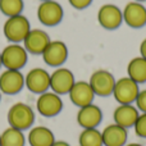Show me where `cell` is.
<instances>
[{"label": "cell", "instance_id": "cell-1", "mask_svg": "<svg viewBox=\"0 0 146 146\" xmlns=\"http://www.w3.org/2000/svg\"><path fill=\"white\" fill-rule=\"evenodd\" d=\"M7 119L9 127L26 131V129H30L35 122V111L28 104L19 101V103L13 104L9 108Z\"/></svg>", "mask_w": 146, "mask_h": 146}, {"label": "cell", "instance_id": "cell-2", "mask_svg": "<svg viewBox=\"0 0 146 146\" xmlns=\"http://www.w3.org/2000/svg\"><path fill=\"white\" fill-rule=\"evenodd\" d=\"M31 30L30 21L23 14L9 17L3 25V33L5 38L12 44L23 42L25 37Z\"/></svg>", "mask_w": 146, "mask_h": 146}, {"label": "cell", "instance_id": "cell-3", "mask_svg": "<svg viewBox=\"0 0 146 146\" xmlns=\"http://www.w3.org/2000/svg\"><path fill=\"white\" fill-rule=\"evenodd\" d=\"M1 63L5 69L21 71L27 64L28 53L21 44H12L5 46L1 51Z\"/></svg>", "mask_w": 146, "mask_h": 146}, {"label": "cell", "instance_id": "cell-4", "mask_svg": "<svg viewBox=\"0 0 146 146\" xmlns=\"http://www.w3.org/2000/svg\"><path fill=\"white\" fill-rule=\"evenodd\" d=\"M63 8L59 3L54 0L42 1L37 8V18L44 26L53 27L62 22L63 19Z\"/></svg>", "mask_w": 146, "mask_h": 146}, {"label": "cell", "instance_id": "cell-5", "mask_svg": "<svg viewBox=\"0 0 146 146\" xmlns=\"http://www.w3.org/2000/svg\"><path fill=\"white\" fill-rule=\"evenodd\" d=\"M36 108L37 111L44 117H51L58 115L63 109V101H62L60 96L58 94L53 92V91H46V92L41 94L38 96L37 101H36Z\"/></svg>", "mask_w": 146, "mask_h": 146}, {"label": "cell", "instance_id": "cell-6", "mask_svg": "<svg viewBox=\"0 0 146 146\" xmlns=\"http://www.w3.org/2000/svg\"><path fill=\"white\" fill-rule=\"evenodd\" d=\"M139 83L132 81L129 77H123L118 80L114 85L113 94L114 98L121 104H131L136 100L139 95Z\"/></svg>", "mask_w": 146, "mask_h": 146}, {"label": "cell", "instance_id": "cell-7", "mask_svg": "<svg viewBox=\"0 0 146 146\" xmlns=\"http://www.w3.org/2000/svg\"><path fill=\"white\" fill-rule=\"evenodd\" d=\"M25 87V76L21 71L5 69L0 73V91L5 95H17Z\"/></svg>", "mask_w": 146, "mask_h": 146}, {"label": "cell", "instance_id": "cell-8", "mask_svg": "<svg viewBox=\"0 0 146 146\" xmlns=\"http://www.w3.org/2000/svg\"><path fill=\"white\" fill-rule=\"evenodd\" d=\"M25 86L31 92L41 95L50 88V74L42 68H33L25 77Z\"/></svg>", "mask_w": 146, "mask_h": 146}, {"label": "cell", "instance_id": "cell-9", "mask_svg": "<svg viewBox=\"0 0 146 146\" xmlns=\"http://www.w3.org/2000/svg\"><path fill=\"white\" fill-rule=\"evenodd\" d=\"M50 41V36L44 30L33 28V30H30V32L25 37L23 46L27 50V53L33 54V55H40L44 53Z\"/></svg>", "mask_w": 146, "mask_h": 146}, {"label": "cell", "instance_id": "cell-10", "mask_svg": "<svg viewBox=\"0 0 146 146\" xmlns=\"http://www.w3.org/2000/svg\"><path fill=\"white\" fill-rule=\"evenodd\" d=\"M41 55L48 66L60 67L68 58V48L63 41H50Z\"/></svg>", "mask_w": 146, "mask_h": 146}, {"label": "cell", "instance_id": "cell-11", "mask_svg": "<svg viewBox=\"0 0 146 146\" xmlns=\"http://www.w3.org/2000/svg\"><path fill=\"white\" fill-rule=\"evenodd\" d=\"M74 82V76L67 68H58L50 74V88L58 95L68 94Z\"/></svg>", "mask_w": 146, "mask_h": 146}, {"label": "cell", "instance_id": "cell-12", "mask_svg": "<svg viewBox=\"0 0 146 146\" xmlns=\"http://www.w3.org/2000/svg\"><path fill=\"white\" fill-rule=\"evenodd\" d=\"M115 85L113 74L108 71H96L92 73L90 78V86L92 88L94 94L99 96H108L113 94V88Z\"/></svg>", "mask_w": 146, "mask_h": 146}, {"label": "cell", "instance_id": "cell-13", "mask_svg": "<svg viewBox=\"0 0 146 146\" xmlns=\"http://www.w3.org/2000/svg\"><path fill=\"white\" fill-rule=\"evenodd\" d=\"M98 19L105 30H117L123 21V14L118 7L113 4H106L100 8L98 13Z\"/></svg>", "mask_w": 146, "mask_h": 146}, {"label": "cell", "instance_id": "cell-14", "mask_svg": "<svg viewBox=\"0 0 146 146\" xmlns=\"http://www.w3.org/2000/svg\"><path fill=\"white\" fill-rule=\"evenodd\" d=\"M122 14L123 21L132 28H141L146 25V8L137 1L128 3Z\"/></svg>", "mask_w": 146, "mask_h": 146}, {"label": "cell", "instance_id": "cell-15", "mask_svg": "<svg viewBox=\"0 0 146 146\" xmlns=\"http://www.w3.org/2000/svg\"><path fill=\"white\" fill-rule=\"evenodd\" d=\"M68 94H69V98H71V101L74 105L80 106V108L92 104L94 96H95L90 83L85 82V81L74 82V85L72 86L71 91Z\"/></svg>", "mask_w": 146, "mask_h": 146}, {"label": "cell", "instance_id": "cell-16", "mask_svg": "<svg viewBox=\"0 0 146 146\" xmlns=\"http://www.w3.org/2000/svg\"><path fill=\"white\" fill-rule=\"evenodd\" d=\"M103 114L99 106L90 104L80 108V111L77 113V122L83 128H96L99 123L101 122Z\"/></svg>", "mask_w": 146, "mask_h": 146}, {"label": "cell", "instance_id": "cell-17", "mask_svg": "<svg viewBox=\"0 0 146 146\" xmlns=\"http://www.w3.org/2000/svg\"><path fill=\"white\" fill-rule=\"evenodd\" d=\"M137 118H139L137 108L132 106L131 104H121V106H118L114 110L115 124L123 127V128H129V127L135 126Z\"/></svg>", "mask_w": 146, "mask_h": 146}, {"label": "cell", "instance_id": "cell-18", "mask_svg": "<svg viewBox=\"0 0 146 146\" xmlns=\"http://www.w3.org/2000/svg\"><path fill=\"white\" fill-rule=\"evenodd\" d=\"M103 144L105 146H123L127 141V129L118 124H110L101 133Z\"/></svg>", "mask_w": 146, "mask_h": 146}, {"label": "cell", "instance_id": "cell-19", "mask_svg": "<svg viewBox=\"0 0 146 146\" xmlns=\"http://www.w3.org/2000/svg\"><path fill=\"white\" fill-rule=\"evenodd\" d=\"M30 146H51L55 141L54 133L50 128L44 126H37L30 129L27 136Z\"/></svg>", "mask_w": 146, "mask_h": 146}, {"label": "cell", "instance_id": "cell-20", "mask_svg": "<svg viewBox=\"0 0 146 146\" xmlns=\"http://www.w3.org/2000/svg\"><path fill=\"white\" fill-rule=\"evenodd\" d=\"M1 146H25L26 137L23 131L13 127H8L0 133Z\"/></svg>", "mask_w": 146, "mask_h": 146}, {"label": "cell", "instance_id": "cell-21", "mask_svg": "<svg viewBox=\"0 0 146 146\" xmlns=\"http://www.w3.org/2000/svg\"><path fill=\"white\" fill-rule=\"evenodd\" d=\"M128 77L136 83L146 82V59L142 56L133 58L128 64Z\"/></svg>", "mask_w": 146, "mask_h": 146}, {"label": "cell", "instance_id": "cell-22", "mask_svg": "<svg viewBox=\"0 0 146 146\" xmlns=\"http://www.w3.org/2000/svg\"><path fill=\"white\" fill-rule=\"evenodd\" d=\"M101 132L96 128H86L80 135V146H103Z\"/></svg>", "mask_w": 146, "mask_h": 146}, {"label": "cell", "instance_id": "cell-23", "mask_svg": "<svg viewBox=\"0 0 146 146\" xmlns=\"http://www.w3.org/2000/svg\"><path fill=\"white\" fill-rule=\"evenodd\" d=\"M23 8V0H0V12L8 18L22 14Z\"/></svg>", "mask_w": 146, "mask_h": 146}, {"label": "cell", "instance_id": "cell-24", "mask_svg": "<svg viewBox=\"0 0 146 146\" xmlns=\"http://www.w3.org/2000/svg\"><path fill=\"white\" fill-rule=\"evenodd\" d=\"M135 131H136L137 136L146 139V113L139 115L136 123H135Z\"/></svg>", "mask_w": 146, "mask_h": 146}, {"label": "cell", "instance_id": "cell-25", "mask_svg": "<svg viewBox=\"0 0 146 146\" xmlns=\"http://www.w3.org/2000/svg\"><path fill=\"white\" fill-rule=\"evenodd\" d=\"M135 101H136V104H137V108H139L141 111L146 113V90L140 91Z\"/></svg>", "mask_w": 146, "mask_h": 146}, {"label": "cell", "instance_id": "cell-26", "mask_svg": "<svg viewBox=\"0 0 146 146\" xmlns=\"http://www.w3.org/2000/svg\"><path fill=\"white\" fill-rule=\"evenodd\" d=\"M68 1L76 9H85L92 3V0H68Z\"/></svg>", "mask_w": 146, "mask_h": 146}, {"label": "cell", "instance_id": "cell-27", "mask_svg": "<svg viewBox=\"0 0 146 146\" xmlns=\"http://www.w3.org/2000/svg\"><path fill=\"white\" fill-rule=\"evenodd\" d=\"M140 51H141L142 58L146 59V38L141 42V46H140Z\"/></svg>", "mask_w": 146, "mask_h": 146}, {"label": "cell", "instance_id": "cell-28", "mask_svg": "<svg viewBox=\"0 0 146 146\" xmlns=\"http://www.w3.org/2000/svg\"><path fill=\"white\" fill-rule=\"evenodd\" d=\"M51 146H71V145L66 141H54V144Z\"/></svg>", "mask_w": 146, "mask_h": 146}, {"label": "cell", "instance_id": "cell-29", "mask_svg": "<svg viewBox=\"0 0 146 146\" xmlns=\"http://www.w3.org/2000/svg\"><path fill=\"white\" fill-rule=\"evenodd\" d=\"M127 146H142V145H140V144H129V145H127Z\"/></svg>", "mask_w": 146, "mask_h": 146}, {"label": "cell", "instance_id": "cell-30", "mask_svg": "<svg viewBox=\"0 0 146 146\" xmlns=\"http://www.w3.org/2000/svg\"><path fill=\"white\" fill-rule=\"evenodd\" d=\"M3 67V63H1V53H0V68Z\"/></svg>", "mask_w": 146, "mask_h": 146}, {"label": "cell", "instance_id": "cell-31", "mask_svg": "<svg viewBox=\"0 0 146 146\" xmlns=\"http://www.w3.org/2000/svg\"><path fill=\"white\" fill-rule=\"evenodd\" d=\"M0 101H1V91H0Z\"/></svg>", "mask_w": 146, "mask_h": 146}, {"label": "cell", "instance_id": "cell-32", "mask_svg": "<svg viewBox=\"0 0 146 146\" xmlns=\"http://www.w3.org/2000/svg\"><path fill=\"white\" fill-rule=\"evenodd\" d=\"M136 1H137V3H139V1H145V0H136Z\"/></svg>", "mask_w": 146, "mask_h": 146}, {"label": "cell", "instance_id": "cell-33", "mask_svg": "<svg viewBox=\"0 0 146 146\" xmlns=\"http://www.w3.org/2000/svg\"><path fill=\"white\" fill-rule=\"evenodd\" d=\"M41 1H46V0H41Z\"/></svg>", "mask_w": 146, "mask_h": 146}, {"label": "cell", "instance_id": "cell-34", "mask_svg": "<svg viewBox=\"0 0 146 146\" xmlns=\"http://www.w3.org/2000/svg\"><path fill=\"white\" fill-rule=\"evenodd\" d=\"M0 146H1V141H0Z\"/></svg>", "mask_w": 146, "mask_h": 146}]
</instances>
